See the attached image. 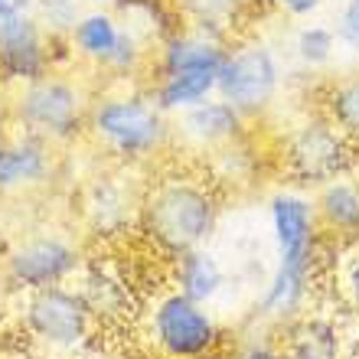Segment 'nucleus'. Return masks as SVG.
<instances>
[{"mask_svg": "<svg viewBox=\"0 0 359 359\" xmlns=\"http://www.w3.org/2000/svg\"><path fill=\"white\" fill-rule=\"evenodd\" d=\"M226 212V196L203 167L180 163L157 170L141 193L137 232L147 245L173 262L183 252L209 245Z\"/></svg>", "mask_w": 359, "mask_h": 359, "instance_id": "f257e3e1", "label": "nucleus"}, {"mask_svg": "<svg viewBox=\"0 0 359 359\" xmlns=\"http://www.w3.org/2000/svg\"><path fill=\"white\" fill-rule=\"evenodd\" d=\"M86 137L118 167L141 170L173 151V118L144 86H102L92 95Z\"/></svg>", "mask_w": 359, "mask_h": 359, "instance_id": "f03ea898", "label": "nucleus"}, {"mask_svg": "<svg viewBox=\"0 0 359 359\" xmlns=\"http://www.w3.org/2000/svg\"><path fill=\"white\" fill-rule=\"evenodd\" d=\"M95 86L82 72H49V76L20 86L10 102V114L23 134H33L53 147L86 141L88 108Z\"/></svg>", "mask_w": 359, "mask_h": 359, "instance_id": "7ed1b4c3", "label": "nucleus"}, {"mask_svg": "<svg viewBox=\"0 0 359 359\" xmlns=\"http://www.w3.org/2000/svg\"><path fill=\"white\" fill-rule=\"evenodd\" d=\"M144 340L157 359H212L226 343V327L212 304L167 287L154 294L144 311Z\"/></svg>", "mask_w": 359, "mask_h": 359, "instance_id": "20e7f679", "label": "nucleus"}, {"mask_svg": "<svg viewBox=\"0 0 359 359\" xmlns=\"http://www.w3.org/2000/svg\"><path fill=\"white\" fill-rule=\"evenodd\" d=\"M287 86L281 53L262 36H232L229 56L219 69V98H226L248 124L268 121Z\"/></svg>", "mask_w": 359, "mask_h": 359, "instance_id": "39448f33", "label": "nucleus"}, {"mask_svg": "<svg viewBox=\"0 0 359 359\" xmlns=\"http://www.w3.org/2000/svg\"><path fill=\"white\" fill-rule=\"evenodd\" d=\"M20 323L39 353L59 359H82L92 350L98 330V320L76 291V284H53L43 291L23 294Z\"/></svg>", "mask_w": 359, "mask_h": 359, "instance_id": "423d86ee", "label": "nucleus"}, {"mask_svg": "<svg viewBox=\"0 0 359 359\" xmlns=\"http://www.w3.org/2000/svg\"><path fill=\"white\" fill-rule=\"evenodd\" d=\"M268 236L274 245V265L320 278L323 258L330 255V242L317 222L311 189L281 183L265 196Z\"/></svg>", "mask_w": 359, "mask_h": 359, "instance_id": "0eeeda50", "label": "nucleus"}, {"mask_svg": "<svg viewBox=\"0 0 359 359\" xmlns=\"http://www.w3.org/2000/svg\"><path fill=\"white\" fill-rule=\"evenodd\" d=\"M356 147L323 118L320 108L304 111L287 124L281 137V167L287 173V183L301 189H317L330 180L353 173Z\"/></svg>", "mask_w": 359, "mask_h": 359, "instance_id": "6e6552de", "label": "nucleus"}, {"mask_svg": "<svg viewBox=\"0 0 359 359\" xmlns=\"http://www.w3.org/2000/svg\"><path fill=\"white\" fill-rule=\"evenodd\" d=\"M86 248L76 236L43 229L33 236H23L4 258V281L10 291L33 294L53 284L76 281V274L86 265Z\"/></svg>", "mask_w": 359, "mask_h": 359, "instance_id": "1a4fd4ad", "label": "nucleus"}, {"mask_svg": "<svg viewBox=\"0 0 359 359\" xmlns=\"http://www.w3.org/2000/svg\"><path fill=\"white\" fill-rule=\"evenodd\" d=\"M66 46V39L53 36L36 13H13L0 17V79L7 86L20 88L36 79L56 72L59 56L56 49Z\"/></svg>", "mask_w": 359, "mask_h": 359, "instance_id": "9d476101", "label": "nucleus"}, {"mask_svg": "<svg viewBox=\"0 0 359 359\" xmlns=\"http://www.w3.org/2000/svg\"><path fill=\"white\" fill-rule=\"evenodd\" d=\"M131 167H118L92 177L82 189V222L92 236H121L137 226V209H141L144 183H131Z\"/></svg>", "mask_w": 359, "mask_h": 359, "instance_id": "9b49d317", "label": "nucleus"}, {"mask_svg": "<svg viewBox=\"0 0 359 359\" xmlns=\"http://www.w3.org/2000/svg\"><path fill=\"white\" fill-rule=\"evenodd\" d=\"M252 134H255L252 124L219 95H212L206 102H199L196 108L173 118V147L187 154H199L203 161L219 154L222 147L245 141Z\"/></svg>", "mask_w": 359, "mask_h": 359, "instance_id": "f8f14e48", "label": "nucleus"}, {"mask_svg": "<svg viewBox=\"0 0 359 359\" xmlns=\"http://www.w3.org/2000/svg\"><path fill=\"white\" fill-rule=\"evenodd\" d=\"M124 27H128V20L114 7H98V4L82 7L72 29L66 33V46L72 62L82 72H92V76L102 79L108 72V66H111L118 46H121Z\"/></svg>", "mask_w": 359, "mask_h": 359, "instance_id": "ddd939ff", "label": "nucleus"}, {"mask_svg": "<svg viewBox=\"0 0 359 359\" xmlns=\"http://www.w3.org/2000/svg\"><path fill=\"white\" fill-rule=\"evenodd\" d=\"M313 291H317L313 274L271 265L268 278L262 281V287L255 294V304H252V330L278 337L291 320H297L304 311H311Z\"/></svg>", "mask_w": 359, "mask_h": 359, "instance_id": "4468645a", "label": "nucleus"}, {"mask_svg": "<svg viewBox=\"0 0 359 359\" xmlns=\"http://www.w3.org/2000/svg\"><path fill=\"white\" fill-rule=\"evenodd\" d=\"M59 177V147L33 134L0 137V196L43 189Z\"/></svg>", "mask_w": 359, "mask_h": 359, "instance_id": "2eb2a0df", "label": "nucleus"}, {"mask_svg": "<svg viewBox=\"0 0 359 359\" xmlns=\"http://www.w3.org/2000/svg\"><path fill=\"white\" fill-rule=\"evenodd\" d=\"M278 343L284 346L287 359H346V330L340 317L323 311H304L297 320H291L278 333Z\"/></svg>", "mask_w": 359, "mask_h": 359, "instance_id": "dca6fc26", "label": "nucleus"}, {"mask_svg": "<svg viewBox=\"0 0 359 359\" xmlns=\"http://www.w3.org/2000/svg\"><path fill=\"white\" fill-rule=\"evenodd\" d=\"M317 222L330 245H359V177H343L323 183L311 193Z\"/></svg>", "mask_w": 359, "mask_h": 359, "instance_id": "f3484780", "label": "nucleus"}, {"mask_svg": "<svg viewBox=\"0 0 359 359\" xmlns=\"http://www.w3.org/2000/svg\"><path fill=\"white\" fill-rule=\"evenodd\" d=\"M76 291L82 294V301L88 304V311L98 323L121 320L131 311V284L121 271L108 262L88 258L82 271L76 274Z\"/></svg>", "mask_w": 359, "mask_h": 359, "instance_id": "a211bd4d", "label": "nucleus"}, {"mask_svg": "<svg viewBox=\"0 0 359 359\" xmlns=\"http://www.w3.org/2000/svg\"><path fill=\"white\" fill-rule=\"evenodd\" d=\"M229 284V271L222 258L209 245L183 252L170 262V287L199 304H216Z\"/></svg>", "mask_w": 359, "mask_h": 359, "instance_id": "6ab92c4d", "label": "nucleus"}, {"mask_svg": "<svg viewBox=\"0 0 359 359\" xmlns=\"http://www.w3.org/2000/svg\"><path fill=\"white\" fill-rule=\"evenodd\" d=\"M144 88L167 118L196 108L219 92V72H173V76H147Z\"/></svg>", "mask_w": 359, "mask_h": 359, "instance_id": "aec40b11", "label": "nucleus"}, {"mask_svg": "<svg viewBox=\"0 0 359 359\" xmlns=\"http://www.w3.org/2000/svg\"><path fill=\"white\" fill-rule=\"evenodd\" d=\"M340 53V39L333 33V23H301L287 39V56L304 76H320L333 66Z\"/></svg>", "mask_w": 359, "mask_h": 359, "instance_id": "412c9836", "label": "nucleus"}, {"mask_svg": "<svg viewBox=\"0 0 359 359\" xmlns=\"http://www.w3.org/2000/svg\"><path fill=\"white\" fill-rule=\"evenodd\" d=\"M170 4L187 27L206 29V33H216L226 39H232L236 27L255 7L248 0H170Z\"/></svg>", "mask_w": 359, "mask_h": 359, "instance_id": "4be33fe9", "label": "nucleus"}, {"mask_svg": "<svg viewBox=\"0 0 359 359\" xmlns=\"http://www.w3.org/2000/svg\"><path fill=\"white\" fill-rule=\"evenodd\" d=\"M317 108H320L323 118L359 151V72L327 82Z\"/></svg>", "mask_w": 359, "mask_h": 359, "instance_id": "5701e85b", "label": "nucleus"}, {"mask_svg": "<svg viewBox=\"0 0 359 359\" xmlns=\"http://www.w3.org/2000/svg\"><path fill=\"white\" fill-rule=\"evenodd\" d=\"M82 0H36V13L39 23L53 33V36L66 39V33L72 29V23H76V17L82 13Z\"/></svg>", "mask_w": 359, "mask_h": 359, "instance_id": "b1692460", "label": "nucleus"}, {"mask_svg": "<svg viewBox=\"0 0 359 359\" xmlns=\"http://www.w3.org/2000/svg\"><path fill=\"white\" fill-rule=\"evenodd\" d=\"M229 359H287V353H284V346L278 343L274 333L252 330L248 337H242V340L232 346Z\"/></svg>", "mask_w": 359, "mask_h": 359, "instance_id": "393cba45", "label": "nucleus"}, {"mask_svg": "<svg viewBox=\"0 0 359 359\" xmlns=\"http://www.w3.org/2000/svg\"><path fill=\"white\" fill-rule=\"evenodd\" d=\"M333 33L340 39V49H350L359 56V0H343L333 20Z\"/></svg>", "mask_w": 359, "mask_h": 359, "instance_id": "a878e982", "label": "nucleus"}, {"mask_svg": "<svg viewBox=\"0 0 359 359\" xmlns=\"http://www.w3.org/2000/svg\"><path fill=\"white\" fill-rule=\"evenodd\" d=\"M340 294H343V301H346V307L359 317V248L340 268Z\"/></svg>", "mask_w": 359, "mask_h": 359, "instance_id": "bb28decb", "label": "nucleus"}, {"mask_svg": "<svg viewBox=\"0 0 359 359\" xmlns=\"http://www.w3.org/2000/svg\"><path fill=\"white\" fill-rule=\"evenodd\" d=\"M262 4H268L274 13H281L287 20H313L327 0H262Z\"/></svg>", "mask_w": 359, "mask_h": 359, "instance_id": "cd10ccee", "label": "nucleus"}, {"mask_svg": "<svg viewBox=\"0 0 359 359\" xmlns=\"http://www.w3.org/2000/svg\"><path fill=\"white\" fill-rule=\"evenodd\" d=\"M36 0H0V17H13V13H33Z\"/></svg>", "mask_w": 359, "mask_h": 359, "instance_id": "c85d7f7f", "label": "nucleus"}, {"mask_svg": "<svg viewBox=\"0 0 359 359\" xmlns=\"http://www.w3.org/2000/svg\"><path fill=\"white\" fill-rule=\"evenodd\" d=\"M88 4H98V7H114V10H124L131 0H88Z\"/></svg>", "mask_w": 359, "mask_h": 359, "instance_id": "c756f323", "label": "nucleus"}, {"mask_svg": "<svg viewBox=\"0 0 359 359\" xmlns=\"http://www.w3.org/2000/svg\"><path fill=\"white\" fill-rule=\"evenodd\" d=\"M86 359H124V356H114V353H95V356H86Z\"/></svg>", "mask_w": 359, "mask_h": 359, "instance_id": "7c9ffc66", "label": "nucleus"}, {"mask_svg": "<svg viewBox=\"0 0 359 359\" xmlns=\"http://www.w3.org/2000/svg\"><path fill=\"white\" fill-rule=\"evenodd\" d=\"M248 4H255V0H248Z\"/></svg>", "mask_w": 359, "mask_h": 359, "instance_id": "2f4dec72", "label": "nucleus"}, {"mask_svg": "<svg viewBox=\"0 0 359 359\" xmlns=\"http://www.w3.org/2000/svg\"><path fill=\"white\" fill-rule=\"evenodd\" d=\"M212 359H219V356H212Z\"/></svg>", "mask_w": 359, "mask_h": 359, "instance_id": "473e14b6", "label": "nucleus"}]
</instances>
